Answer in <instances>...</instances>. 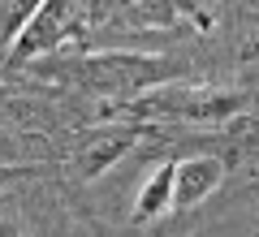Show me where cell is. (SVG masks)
Here are the masks:
<instances>
[{
  "label": "cell",
  "mask_w": 259,
  "mask_h": 237,
  "mask_svg": "<svg viewBox=\"0 0 259 237\" xmlns=\"http://www.w3.org/2000/svg\"><path fill=\"white\" fill-rule=\"evenodd\" d=\"M246 108L242 91H225V86H203V82H160L151 91L130 100V117L134 121H151V117H168V121H194V125H216L229 121Z\"/></svg>",
  "instance_id": "6da1fadb"
},
{
  "label": "cell",
  "mask_w": 259,
  "mask_h": 237,
  "mask_svg": "<svg viewBox=\"0 0 259 237\" xmlns=\"http://www.w3.org/2000/svg\"><path fill=\"white\" fill-rule=\"evenodd\" d=\"M168 69H173V65L160 61V56L104 52V56H87V61H78L69 73H74L87 91L112 95V100H134V95H143V91H151V86L168 82Z\"/></svg>",
  "instance_id": "7a4b0ae2"
},
{
  "label": "cell",
  "mask_w": 259,
  "mask_h": 237,
  "mask_svg": "<svg viewBox=\"0 0 259 237\" xmlns=\"http://www.w3.org/2000/svg\"><path fill=\"white\" fill-rule=\"evenodd\" d=\"M74 13H78L74 0H39V9L26 18V26L13 35L9 61L18 65V61H30V56L52 52V48L74 30Z\"/></svg>",
  "instance_id": "3957f363"
},
{
  "label": "cell",
  "mask_w": 259,
  "mask_h": 237,
  "mask_svg": "<svg viewBox=\"0 0 259 237\" xmlns=\"http://www.w3.org/2000/svg\"><path fill=\"white\" fill-rule=\"evenodd\" d=\"M139 134H143V121H134V125H100L91 134H82L78 147H74V173L82 181L104 177L130 147L139 143Z\"/></svg>",
  "instance_id": "277c9868"
},
{
  "label": "cell",
  "mask_w": 259,
  "mask_h": 237,
  "mask_svg": "<svg viewBox=\"0 0 259 237\" xmlns=\"http://www.w3.org/2000/svg\"><path fill=\"white\" fill-rule=\"evenodd\" d=\"M225 185V160L221 155H186L173 160V211L203 207Z\"/></svg>",
  "instance_id": "5b68a950"
},
{
  "label": "cell",
  "mask_w": 259,
  "mask_h": 237,
  "mask_svg": "<svg viewBox=\"0 0 259 237\" xmlns=\"http://www.w3.org/2000/svg\"><path fill=\"white\" fill-rule=\"evenodd\" d=\"M160 216H173V164H160L134 194V224H151Z\"/></svg>",
  "instance_id": "8992f818"
},
{
  "label": "cell",
  "mask_w": 259,
  "mask_h": 237,
  "mask_svg": "<svg viewBox=\"0 0 259 237\" xmlns=\"http://www.w3.org/2000/svg\"><path fill=\"white\" fill-rule=\"evenodd\" d=\"M121 9H130L139 22H151V26H168L190 13L182 0H121Z\"/></svg>",
  "instance_id": "52a82bcc"
},
{
  "label": "cell",
  "mask_w": 259,
  "mask_h": 237,
  "mask_svg": "<svg viewBox=\"0 0 259 237\" xmlns=\"http://www.w3.org/2000/svg\"><path fill=\"white\" fill-rule=\"evenodd\" d=\"M0 237H30L26 220L13 216V211H0Z\"/></svg>",
  "instance_id": "ba28073f"
},
{
  "label": "cell",
  "mask_w": 259,
  "mask_h": 237,
  "mask_svg": "<svg viewBox=\"0 0 259 237\" xmlns=\"http://www.w3.org/2000/svg\"><path fill=\"white\" fill-rule=\"evenodd\" d=\"M35 168H18V164H0V190L5 185H13V181H22V177H30Z\"/></svg>",
  "instance_id": "9c48e42d"
},
{
  "label": "cell",
  "mask_w": 259,
  "mask_h": 237,
  "mask_svg": "<svg viewBox=\"0 0 259 237\" xmlns=\"http://www.w3.org/2000/svg\"><path fill=\"white\" fill-rule=\"evenodd\" d=\"M255 237H259V220H255Z\"/></svg>",
  "instance_id": "30bf717a"
},
{
  "label": "cell",
  "mask_w": 259,
  "mask_h": 237,
  "mask_svg": "<svg viewBox=\"0 0 259 237\" xmlns=\"http://www.w3.org/2000/svg\"><path fill=\"white\" fill-rule=\"evenodd\" d=\"M255 5H259V0H255Z\"/></svg>",
  "instance_id": "8fae6325"
}]
</instances>
